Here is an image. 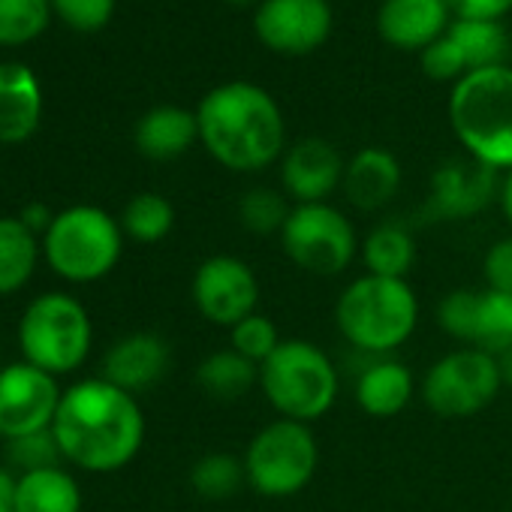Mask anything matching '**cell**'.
I'll list each match as a JSON object with an SVG mask.
<instances>
[{"label":"cell","mask_w":512,"mask_h":512,"mask_svg":"<svg viewBox=\"0 0 512 512\" xmlns=\"http://www.w3.org/2000/svg\"><path fill=\"white\" fill-rule=\"evenodd\" d=\"M449 127L467 157L494 172L512 169V67H488L449 91Z\"/></svg>","instance_id":"3"},{"label":"cell","mask_w":512,"mask_h":512,"mask_svg":"<svg viewBox=\"0 0 512 512\" xmlns=\"http://www.w3.org/2000/svg\"><path fill=\"white\" fill-rule=\"evenodd\" d=\"M190 293L196 311L211 326L232 329L238 320L256 314V305H260V278H256L250 263H244L241 256L214 253L199 263Z\"/></svg>","instance_id":"12"},{"label":"cell","mask_w":512,"mask_h":512,"mask_svg":"<svg viewBox=\"0 0 512 512\" xmlns=\"http://www.w3.org/2000/svg\"><path fill=\"white\" fill-rule=\"evenodd\" d=\"M199 389L214 401H238L253 386H260V365L244 359L232 347L208 353L196 368Z\"/></svg>","instance_id":"25"},{"label":"cell","mask_w":512,"mask_h":512,"mask_svg":"<svg viewBox=\"0 0 512 512\" xmlns=\"http://www.w3.org/2000/svg\"><path fill=\"white\" fill-rule=\"evenodd\" d=\"M16 488L19 476L10 467H0V512H16Z\"/></svg>","instance_id":"39"},{"label":"cell","mask_w":512,"mask_h":512,"mask_svg":"<svg viewBox=\"0 0 512 512\" xmlns=\"http://www.w3.org/2000/svg\"><path fill=\"white\" fill-rule=\"evenodd\" d=\"M7 443V464L10 470H19V476L25 473H37V470H49V467H61L64 452L58 446V437L52 434V428L46 431H34L25 437H13L4 440Z\"/></svg>","instance_id":"32"},{"label":"cell","mask_w":512,"mask_h":512,"mask_svg":"<svg viewBox=\"0 0 512 512\" xmlns=\"http://www.w3.org/2000/svg\"><path fill=\"white\" fill-rule=\"evenodd\" d=\"M359 256H362L365 275L407 281L416 266V238L404 223L386 220V223H377L365 235Z\"/></svg>","instance_id":"23"},{"label":"cell","mask_w":512,"mask_h":512,"mask_svg":"<svg viewBox=\"0 0 512 512\" xmlns=\"http://www.w3.org/2000/svg\"><path fill=\"white\" fill-rule=\"evenodd\" d=\"M0 371H4V353H0Z\"/></svg>","instance_id":"43"},{"label":"cell","mask_w":512,"mask_h":512,"mask_svg":"<svg viewBox=\"0 0 512 512\" xmlns=\"http://www.w3.org/2000/svg\"><path fill=\"white\" fill-rule=\"evenodd\" d=\"M19 220L40 238V235H46L49 232V226H52V220H55V214L46 208V205H40V202H31V205H25L22 208V214H19Z\"/></svg>","instance_id":"38"},{"label":"cell","mask_w":512,"mask_h":512,"mask_svg":"<svg viewBox=\"0 0 512 512\" xmlns=\"http://www.w3.org/2000/svg\"><path fill=\"white\" fill-rule=\"evenodd\" d=\"M52 434L64 461L88 473H115L127 467L145 443V413L136 395L103 377L64 389Z\"/></svg>","instance_id":"1"},{"label":"cell","mask_w":512,"mask_h":512,"mask_svg":"<svg viewBox=\"0 0 512 512\" xmlns=\"http://www.w3.org/2000/svg\"><path fill=\"white\" fill-rule=\"evenodd\" d=\"M497 202H500V211L506 217V223L512 226V169L503 172L500 178V193H497Z\"/></svg>","instance_id":"40"},{"label":"cell","mask_w":512,"mask_h":512,"mask_svg":"<svg viewBox=\"0 0 512 512\" xmlns=\"http://www.w3.org/2000/svg\"><path fill=\"white\" fill-rule=\"evenodd\" d=\"M335 28L329 0H263L253 10V34L278 55H311Z\"/></svg>","instance_id":"13"},{"label":"cell","mask_w":512,"mask_h":512,"mask_svg":"<svg viewBox=\"0 0 512 512\" xmlns=\"http://www.w3.org/2000/svg\"><path fill=\"white\" fill-rule=\"evenodd\" d=\"M199 142L229 172H263L287 151V121L278 100L253 82H223L199 106Z\"/></svg>","instance_id":"2"},{"label":"cell","mask_w":512,"mask_h":512,"mask_svg":"<svg viewBox=\"0 0 512 512\" xmlns=\"http://www.w3.org/2000/svg\"><path fill=\"white\" fill-rule=\"evenodd\" d=\"M278 238L287 260L317 278L347 272L362 247L353 220L332 202L293 205Z\"/></svg>","instance_id":"9"},{"label":"cell","mask_w":512,"mask_h":512,"mask_svg":"<svg viewBox=\"0 0 512 512\" xmlns=\"http://www.w3.org/2000/svg\"><path fill=\"white\" fill-rule=\"evenodd\" d=\"M175 226V208L163 193H136L124 211H121V229L127 238L139 244H157L163 241Z\"/></svg>","instance_id":"28"},{"label":"cell","mask_w":512,"mask_h":512,"mask_svg":"<svg viewBox=\"0 0 512 512\" xmlns=\"http://www.w3.org/2000/svg\"><path fill=\"white\" fill-rule=\"evenodd\" d=\"M94 341L88 308L67 293L37 296L19 320V347L28 365L61 377L85 365Z\"/></svg>","instance_id":"7"},{"label":"cell","mask_w":512,"mask_h":512,"mask_svg":"<svg viewBox=\"0 0 512 512\" xmlns=\"http://www.w3.org/2000/svg\"><path fill=\"white\" fill-rule=\"evenodd\" d=\"M281 332H278V326L272 323V317H266V314H250V317H244V320H238L232 329H229V347L235 350V353H241L244 359H250V362H256V365H263L278 347H281Z\"/></svg>","instance_id":"33"},{"label":"cell","mask_w":512,"mask_h":512,"mask_svg":"<svg viewBox=\"0 0 512 512\" xmlns=\"http://www.w3.org/2000/svg\"><path fill=\"white\" fill-rule=\"evenodd\" d=\"M500 172L473 160L449 157L431 172L428 184V214L440 220H467L476 217L500 193Z\"/></svg>","instance_id":"15"},{"label":"cell","mask_w":512,"mask_h":512,"mask_svg":"<svg viewBox=\"0 0 512 512\" xmlns=\"http://www.w3.org/2000/svg\"><path fill=\"white\" fill-rule=\"evenodd\" d=\"M473 347L500 356L512 347V296L497 290H479V314H476V338Z\"/></svg>","instance_id":"31"},{"label":"cell","mask_w":512,"mask_h":512,"mask_svg":"<svg viewBox=\"0 0 512 512\" xmlns=\"http://www.w3.org/2000/svg\"><path fill=\"white\" fill-rule=\"evenodd\" d=\"M260 389L281 419L311 425L335 407L341 377L326 350L308 338H284L260 365Z\"/></svg>","instance_id":"5"},{"label":"cell","mask_w":512,"mask_h":512,"mask_svg":"<svg viewBox=\"0 0 512 512\" xmlns=\"http://www.w3.org/2000/svg\"><path fill=\"white\" fill-rule=\"evenodd\" d=\"M476 314H479V290H452L440 299L437 323L449 338L461 341V347H473Z\"/></svg>","instance_id":"34"},{"label":"cell","mask_w":512,"mask_h":512,"mask_svg":"<svg viewBox=\"0 0 512 512\" xmlns=\"http://www.w3.org/2000/svg\"><path fill=\"white\" fill-rule=\"evenodd\" d=\"M16 512H82V488L64 467L19 476Z\"/></svg>","instance_id":"24"},{"label":"cell","mask_w":512,"mask_h":512,"mask_svg":"<svg viewBox=\"0 0 512 512\" xmlns=\"http://www.w3.org/2000/svg\"><path fill=\"white\" fill-rule=\"evenodd\" d=\"M229 7H235V10H247V7H260L263 0H226Z\"/></svg>","instance_id":"42"},{"label":"cell","mask_w":512,"mask_h":512,"mask_svg":"<svg viewBox=\"0 0 512 512\" xmlns=\"http://www.w3.org/2000/svg\"><path fill=\"white\" fill-rule=\"evenodd\" d=\"M247 485L272 500L302 494L320 470V443L305 422L272 419L244 449Z\"/></svg>","instance_id":"8"},{"label":"cell","mask_w":512,"mask_h":512,"mask_svg":"<svg viewBox=\"0 0 512 512\" xmlns=\"http://www.w3.org/2000/svg\"><path fill=\"white\" fill-rule=\"evenodd\" d=\"M133 142H136V151L148 160H157V163L178 160L199 142L196 112L184 106H172V103L154 106L136 121Z\"/></svg>","instance_id":"22"},{"label":"cell","mask_w":512,"mask_h":512,"mask_svg":"<svg viewBox=\"0 0 512 512\" xmlns=\"http://www.w3.org/2000/svg\"><path fill=\"white\" fill-rule=\"evenodd\" d=\"M497 368H500V380H503V386H509V389H512V347H509V350H503V353L497 356Z\"/></svg>","instance_id":"41"},{"label":"cell","mask_w":512,"mask_h":512,"mask_svg":"<svg viewBox=\"0 0 512 512\" xmlns=\"http://www.w3.org/2000/svg\"><path fill=\"white\" fill-rule=\"evenodd\" d=\"M115 4L118 0H52V13L73 31L94 34L112 22Z\"/></svg>","instance_id":"35"},{"label":"cell","mask_w":512,"mask_h":512,"mask_svg":"<svg viewBox=\"0 0 512 512\" xmlns=\"http://www.w3.org/2000/svg\"><path fill=\"white\" fill-rule=\"evenodd\" d=\"M190 485L205 500H229L247 485L244 458L232 452H205L190 467Z\"/></svg>","instance_id":"27"},{"label":"cell","mask_w":512,"mask_h":512,"mask_svg":"<svg viewBox=\"0 0 512 512\" xmlns=\"http://www.w3.org/2000/svg\"><path fill=\"white\" fill-rule=\"evenodd\" d=\"M482 275H485L488 290L512 296V235H506L488 247L485 260H482Z\"/></svg>","instance_id":"36"},{"label":"cell","mask_w":512,"mask_h":512,"mask_svg":"<svg viewBox=\"0 0 512 512\" xmlns=\"http://www.w3.org/2000/svg\"><path fill=\"white\" fill-rule=\"evenodd\" d=\"M452 25L446 0H383L377 10V34L401 52H425Z\"/></svg>","instance_id":"18"},{"label":"cell","mask_w":512,"mask_h":512,"mask_svg":"<svg viewBox=\"0 0 512 512\" xmlns=\"http://www.w3.org/2000/svg\"><path fill=\"white\" fill-rule=\"evenodd\" d=\"M401 181H404V172H401L398 157L380 145H368V148H359L347 160L341 190L353 208L380 211L398 196Z\"/></svg>","instance_id":"19"},{"label":"cell","mask_w":512,"mask_h":512,"mask_svg":"<svg viewBox=\"0 0 512 512\" xmlns=\"http://www.w3.org/2000/svg\"><path fill=\"white\" fill-rule=\"evenodd\" d=\"M43 121V88L31 67L0 64V142H28Z\"/></svg>","instance_id":"20"},{"label":"cell","mask_w":512,"mask_h":512,"mask_svg":"<svg viewBox=\"0 0 512 512\" xmlns=\"http://www.w3.org/2000/svg\"><path fill=\"white\" fill-rule=\"evenodd\" d=\"M413 395H416L413 371L392 356H377L374 362H368L353 386V398L359 410L368 413L371 419H392L404 413Z\"/></svg>","instance_id":"21"},{"label":"cell","mask_w":512,"mask_h":512,"mask_svg":"<svg viewBox=\"0 0 512 512\" xmlns=\"http://www.w3.org/2000/svg\"><path fill=\"white\" fill-rule=\"evenodd\" d=\"M335 323L344 341L368 356H392L419 326V299L410 281L362 275L350 281L335 305Z\"/></svg>","instance_id":"4"},{"label":"cell","mask_w":512,"mask_h":512,"mask_svg":"<svg viewBox=\"0 0 512 512\" xmlns=\"http://www.w3.org/2000/svg\"><path fill=\"white\" fill-rule=\"evenodd\" d=\"M347 160L323 136H305L287 145L281 157V190L293 205L329 202L344 184Z\"/></svg>","instance_id":"16"},{"label":"cell","mask_w":512,"mask_h":512,"mask_svg":"<svg viewBox=\"0 0 512 512\" xmlns=\"http://www.w3.org/2000/svg\"><path fill=\"white\" fill-rule=\"evenodd\" d=\"M61 395L58 377L28 362L4 365L0 371V437L13 440L52 428Z\"/></svg>","instance_id":"14"},{"label":"cell","mask_w":512,"mask_h":512,"mask_svg":"<svg viewBox=\"0 0 512 512\" xmlns=\"http://www.w3.org/2000/svg\"><path fill=\"white\" fill-rule=\"evenodd\" d=\"M124 253V229L97 205H73L55 214L43 235L49 269L70 284H94L115 272Z\"/></svg>","instance_id":"6"},{"label":"cell","mask_w":512,"mask_h":512,"mask_svg":"<svg viewBox=\"0 0 512 512\" xmlns=\"http://www.w3.org/2000/svg\"><path fill=\"white\" fill-rule=\"evenodd\" d=\"M422 73L434 82H458L470 73L500 67L509 58V34L500 22L452 19L440 40L422 55Z\"/></svg>","instance_id":"11"},{"label":"cell","mask_w":512,"mask_h":512,"mask_svg":"<svg viewBox=\"0 0 512 512\" xmlns=\"http://www.w3.org/2000/svg\"><path fill=\"white\" fill-rule=\"evenodd\" d=\"M503 389L497 356L479 347H458L440 356L422 377L419 395L440 419H470Z\"/></svg>","instance_id":"10"},{"label":"cell","mask_w":512,"mask_h":512,"mask_svg":"<svg viewBox=\"0 0 512 512\" xmlns=\"http://www.w3.org/2000/svg\"><path fill=\"white\" fill-rule=\"evenodd\" d=\"M238 223L253 232V235H281L293 202L284 190L278 187H250L238 196Z\"/></svg>","instance_id":"29"},{"label":"cell","mask_w":512,"mask_h":512,"mask_svg":"<svg viewBox=\"0 0 512 512\" xmlns=\"http://www.w3.org/2000/svg\"><path fill=\"white\" fill-rule=\"evenodd\" d=\"M452 19H476V22H500L512 0H446Z\"/></svg>","instance_id":"37"},{"label":"cell","mask_w":512,"mask_h":512,"mask_svg":"<svg viewBox=\"0 0 512 512\" xmlns=\"http://www.w3.org/2000/svg\"><path fill=\"white\" fill-rule=\"evenodd\" d=\"M43 244L19 217H0V296L19 293L37 269Z\"/></svg>","instance_id":"26"},{"label":"cell","mask_w":512,"mask_h":512,"mask_svg":"<svg viewBox=\"0 0 512 512\" xmlns=\"http://www.w3.org/2000/svg\"><path fill=\"white\" fill-rule=\"evenodd\" d=\"M172 365V350L157 332H130L118 338L103 356V380L139 395L157 386Z\"/></svg>","instance_id":"17"},{"label":"cell","mask_w":512,"mask_h":512,"mask_svg":"<svg viewBox=\"0 0 512 512\" xmlns=\"http://www.w3.org/2000/svg\"><path fill=\"white\" fill-rule=\"evenodd\" d=\"M49 22L52 0H0V46H28L40 40Z\"/></svg>","instance_id":"30"}]
</instances>
